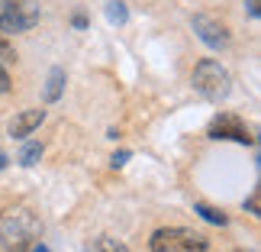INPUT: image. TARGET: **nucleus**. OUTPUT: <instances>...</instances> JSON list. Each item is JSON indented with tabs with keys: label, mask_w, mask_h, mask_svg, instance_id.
<instances>
[{
	"label": "nucleus",
	"mask_w": 261,
	"mask_h": 252,
	"mask_svg": "<svg viewBox=\"0 0 261 252\" xmlns=\"http://www.w3.org/2000/svg\"><path fill=\"white\" fill-rule=\"evenodd\" d=\"M62 90H65V72L62 68H52V72H48V84H45V100L55 104V100L62 97Z\"/></svg>",
	"instance_id": "8"
},
{
	"label": "nucleus",
	"mask_w": 261,
	"mask_h": 252,
	"mask_svg": "<svg viewBox=\"0 0 261 252\" xmlns=\"http://www.w3.org/2000/svg\"><path fill=\"white\" fill-rule=\"evenodd\" d=\"M194 210H197V214L203 217V220H210V223H216V226H226V223H229L223 210H216V207H210V204H194Z\"/></svg>",
	"instance_id": "11"
},
{
	"label": "nucleus",
	"mask_w": 261,
	"mask_h": 252,
	"mask_svg": "<svg viewBox=\"0 0 261 252\" xmlns=\"http://www.w3.org/2000/svg\"><path fill=\"white\" fill-rule=\"evenodd\" d=\"M194 33L200 36V42L210 45V49H226L229 45V29L219 23V19L206 16V13H197L194 16Z\"/></svg>",
	"instance_id": "5"
},
{
	"label": "nucleus",
	"mask_w": 261,
	"mask_h": 252,
	"mask_svg": "<svg viewBox=\"0 0 261 252\" xmlns=\"http://www.w3.org/2000/svg\"><path fill=\"white\" fill-rule=\"evenodd\" d=\"M210 136L213 139H232V143H242V146H252V136L248 129L242 126V120L232 117V113H219L210 126Z\"/></svg>",
	"instance_id": "6"
},
{
	"label": "nucleus",
	"mask_w": 261,
	"mask_h": 252,
	"mask_svg": "<svg viewBox=\"0 0 261 252\" xmlns=\"http://www.w3.org/2000/svg\"><path fill=\"white\" fill-rule=\"evenodd\" d=\"M152 252H210V239L187 226H165L152 233Z\"/></svg>",
	"instance_id": "3"
},
{
	"label": "nucleus",
	"mask_w": 261,
	"mask_h": 252,
	"mask_svg": "<svg viewBox=\"0 0 261 252\" xmlns=\"http://www.w3.org/2000/svg\"><path fill=\"white\" fill-rule=\"evenodd\" d=\"M4 165H7V155H4V152H0V168H4Z\"/></svg>",
	"instance_id": "20"
},
{
	"label": "nucleus",
	"mask_w": 261,
	"mask_h": 252,
	"mask_svg": "<svg viewBox=\"0 0 261 252\" xmlns=\"http://www.w3.org/2000/svg\"><path fill=\"white\" fill-rule=\"evenodd\" d=\"M39 23L36 0H0V33H26Z\"/></svg>",
	"instance_id": "4"
},
{
	"label": "nucleus",
	"mask_w": 261,
	"mask_h": 252,
	"mask_svg": "<svg viewBox=\"0 0 261 252\" xmlns=\"http://www.w3.org/2000/svg\"><path fill=\"white\" fill-rule=\"evenodd\" d=\"M39 236H42V223L26 204H13L0 214V246L7 252H29Z\"/></svg>",
	"instance_id": "1"
},
{
	"label": "nucleus",
	"mask_w": 261,
	"mask_h": 252,
	"mask_svg": "<svg viewBox=\"0 0 261 252\" xmlns=\"http://www.w3.org/2000/svg\"><path fill=\"white\" fill-rule=\"evenodd\" d=\"M45 120V110H23L10 120V136L13 139H26L33 129H39V123Z\"/></svg>",
	"instance_id": "7"
},
{
	"label": "nucleus",
	"mask_w": 261,
	"mask_h": 252,
	"mask_svg": "<svg viewBox=\"0 0 261 252\" xmlns=\"http://www.w3.org/2000/svg\"><path fill=\"white\" fill-rule=\"evenodd\" d=\"M39 155H42V146H39V143H26L23 146V152H19V165H36L39 162Z\"/></svg>",
	"instance_id": "12"
},
{
	"label": "nucleus",
	"mask_w": 261,
	"mask_h": 252,
	"mask_svg": "<svg viewBox=\"0 0 261 252\" xmlns=\"http://www.w3.org/2000/svg\"><path fill=\"white\" fill-rule=\"evenodd\" d=\"M245 4H248V16L258 19V0H245Z\"/></svg>",
	"instance_id": "16"
},
{
	"label": "nucleus",
	"mask_w": 261,
	"mask_h": 252,
	"mask_svg": "<svg viewBox=\"0 0 261 252\" xmlns=\"http://www.w3.org/2000/svg\"><path fill=\"white\" fill-rule=\"evenodd\" d=\"M248 210H252V214H258V194H252V200H248Z\"/></svg>",
	"instance_id": "18"
},
{
	"label": "nucleus",
	"mask_w": 261,
	"mask_h": 252,
	"mask_svg": "<svg viewBox=\"0 0 261 252\" xmlns=\"http://www.w3.org/2000/svg\"><path fill=\"white\" fill-rule=\"evenodd\" d=\"M7 90H10V75L0 68V94H7Z\"/></svg>",
	"instance_id": "15"
},
{
	"label": "nucleus",
	"mask_w": 261,
	"mask_h": 252,
	"mask_svg": "<svg viewBox=\"0 0 261 252\" xmlns=\"http://www.w3.org/2000/svg\"><path fill=\"white\" fill-rule=\"evenodd\" d=\"M29 252H48V249H45L42 243H36V246H33V249H29Z\"/></svg>",
	"instance_id": "19"
},
{
	"label": "nucleus",
	"mask_w": 261,
	"mask_h": 252,
	"mask_svg": "<svg viewBox=\"0 0 261 252\" xmlns=\"http://www.w3.org/2000/svg\"><path fill=\"white\" fill-rule=\"evenodd\" d=\"M107 19H110V23H116V26H123L126 19H129V10H126L123 0H110V4H107Z\"/></svg>",
	"instance_id": "10"
},
{
	"label": "nucleus",
	"mask_w": 261,
	"mask_h": 252,
	"mask_svg": "<svg viewBox=\"0 0 261 252\" xmlns=\"http://www.w3.org/2000/svg\"><path fill=\"white\" fill-rule=\"evenodd\" d=\"M194 90L200 97L219 104V100H226L229 90H232V78H229V72L219 62L203 58V62H197V68H194Z\"/></svg>",
	"instance_id": "2"
},
{
	"label": "nucleus",
	"mask_w": 261,
	"mask_h": 252,
	"mask_svg": "<svg viewBox=\"0 0 261 252\" xmlns=\"http://www.w3.org/2000/svg\"><path fill=\"white\" fill-rule=\"evenodd\" d=\"M126 162H129V152H116L113 158H110V165H113V168H123Z\"/></svg>",
	"instance_id": "14"
},
{
	"label": "nucleus",
	"mask_w": 261,
	"mask_h": 252,
	"mask_svg": "<svg viewBox=\"0 0 261 252\" xmlns=\"http://www.w3.org/2000/svg\"><path fill=\"white\" fill-rule=\"evenodd\" d=\"M74 26H77V29H84V26H87V16H84V13H77V16H74Z\"/></svg>",
	"instance_id": "17"
},
{
	"label": "nucleus",
	"mask_w": 261,
	"mask_h": 252,
	"mask_svg": "<svg viewBox=\"0 0 261 252\" xmlns=\"http://www.w3.org/2000/svg\"><path fill=\"white\" fill-rule=\"evenodd\" d=\"M87 252H129V249H126V243H119L113 236H100L87 246Z\"/></svg>",
	"instance_id": "9"
},
{
	"label": "nucleus",
	"mask_w": 261,
	"mask_h": 252,
	"mask_svg": "<svg viewBox=\"0 0 261 252\" xmlns=\"http://www.w3.org/2000/svg\"><path fill=\"white\" fill-rule=\"evenodd\" d=\"M0 58H4V62H16V52H13V45H10V42H4V39H0Z\"/></svg>",
	"instance_id": "13"
}]
</instances>
